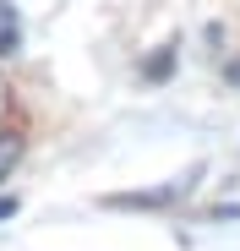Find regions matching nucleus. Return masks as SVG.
I'll return each instance as SVG.
<instances>
[{
  "instance_id": "nucleus-1",
  "label": "nucleus",
  "mask_w": 240,
  "mask_h": 251,
  "mask_svg": "<svg viewBox=\"0 0 240 251\" xmlns=\"http://www.w3.org/2000/svg\"><path fill=\"white\" fill-rule=\"evenodd\" d=\"M169 71H175V50H169V44H164V50H153V55L142 60V76H147V82H158V76H169Z\"/></svg>"
},
{
  "instance_id": "nucleus-2",
  "label": "nucleus",
  "mask_w": 240,
  "mask_h": 251,
  "mask_svg": "<svg viewBox=\"0 0 240 251\" xmlns=\"http://www.w3.org/2000/svg\"><path fill=\"white\" fill-rule=\"evenodd\" d=\"M0 55H17V11H11V0H0Z\"/></svg>"
},
{
  "instance_id": "nucleus-3",
  "label": "nucleus",
  "mask_w": 240,
  "mask_h": 251,
  "mask_svg": "<svg viewBox=\"0 0 240 251\" xmlns=\"http://www.w3.org/2000/svg\"><path fill=\"white\" fill-rule=\"evenodd\" d=\"M17 158H22V137L17 131H0V180L17 170Z\"/></svg>"
},
{
  "instance_id": "nucleus-4",
  "label": "nucleus",
  "mask_w": 240,
  "mask_h": 251,
  "mask_svg": "<svg viewBox=\"0 0 240 251\" xmlns=\"http://www.w3.org/2000/svg\"><path fill=\"white\" fill-rule=\"evenodd\" d=\"M11 213H17V197H0V224H6Z\"/></svg>"
},
{
  "instance_id": "nucleus-5",
  "label": "nucleus",
  "mask_w": 240,
  "mask_h": 251,
  "mask_svg": "<svg viewBox=\"0 0 240 251\" xmlns=\"http://www.w3.org/2000/svg\"><path fill=\"white\" fill-rule=\"evenodd\" d=\"M229 82H235V88H240V60H235V66H229Z\"/></svg>"
}]
</instances>
